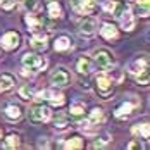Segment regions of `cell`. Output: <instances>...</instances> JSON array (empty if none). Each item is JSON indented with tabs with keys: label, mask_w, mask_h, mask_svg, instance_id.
<instances>
[{
	"label": "cell",
	"mask_w": 150,
	"mask_h": 150,
	"mask_svg": "<svg viewBox=\"0 0 150 150\" xmlns=\"http://www.w3.org/2000/svg\"><path fill=\"white\" fill-rule=\"evenodd\" d=\"M23 64H24V67L31 71V73H38V71H43L47 67V59L45 57H40V55H36V54H24V57H23Z\"/></svg>",
	"instance_id": "cell-1"
},
{
	"label": "cell",
	"mask_w": 150,
	"mask_h": 150,
	"mask_svg": "<svg viewBox=\"0 0 150 150\" xmlns=\"http://www.w3.org/2000/svg\"><path fill=\"white\" fill-rule=\"evenodd\" d=\"M33 100H48L50 104H54V105H62L64 104V95L57 88H52V90H43L40 93H36L33 97Z\"/></svg>",
	"instance_id": "cell-2"
},
{
	"label": "cell",
	"mask_w": 150,
	"mask_h": 150,
	"mask_svg": "<svg viewBox=\"0 0 150 150\" xmlns=\"http://www.w3.org/2000/svg\"><path fill=\"white\" fill-rule=\"evenodd\" d=\"M69 81H71V76H69V73H67L64 67H57V69L52 71V74H50V83H52L55 88H64V86H67Z\"/></svg>",
	"instance_id": "cell-3"
},
{
	"label": "cell",
	"mask_w": 150,
	"mask_h": 150,
	"mask_svg": "<svg viewBox=\"0 0 150 150\" xmlns=\"http://www.w3.org/2000/svg\"><path fill=\"white\" fill-rule=\"evenodd\" d=\"M28 116H30V119L33 122H47V121L50 119L52 112H50V109L45 107V105H35V107L30 109Z\"/></svg>",
	"instance_id": "cell-4"
},
{
	"label": "cell",
	"mask_w": 150,
	"mask_h": 150,
	"mask_svg": "<svg viewBox=\"0 0 150 150\" xmlns=\"http://www.w3.org/2000/svg\"><path fill=\"white\" fill-rule=\"evenodd\" d=\"M21 43V35L17 33V31H7L4 36H2V40H0V45L4 50H16L17 47Z\"/></svg>",
	"instance_id": "cell-5"
},
{
	"label": "cell",
	"mask_w": 150,
	"mask_h": 150,
	"mask_svg": "<svg viewBox=\"0 0 150 150\" xmlns=\"http://www.w3.org/2000/svg\"><path fill=\"white\" fill-rule=\"evenodd\" d=\"M69 4L78 14H83V16L91 14L95 11V7H97V4L93 0H69Z\"/></svg>",
	"instance_id": "cell-6"
},
{
	"label": "cell",
	"mask_w": 150,
	"mask_h": 150,
	"mask_svg": "<svg viewBox=\"0 0 150 150\" xmlns=\"http://www.w3.org/2000/svg\"><path fill=\"white\" fill-rule=\"evenodd\" d=\"M145 69H149V57H147V54L136 55L135 59L128 64V71L135 76L138 73H142V71H145Z\"/></svg>",
	"instance_id": "cell-7"
},
{
	"label": "cell",
	"mask_w": 150,
	"mask_h": 150,
	"mask_svg": "<svg viewBox=\"0 0 150 150\" xmlns=\"http://www.w3.org/2000/svg\"><path fill=\"white\" fill-rule=\"evenodd\" d=\"M95 62H97L98 67H102V69H109V67L114 64V55H112L107 48H100V50L95 52Z\"/></svg>",
	"instance_id": "cell-8"
},
{
	"label": "cell",
	"mask_w": 150,
	"mask_h": 150,
	"mask_svg": "<svg viewBox=\"0 0 150 150\" xmlns=\"http://www.w3.org/2000/svg\"><path fill=\"white\" fill-rule=\"evenodd\" d=\"M95 31H97V21L93 17H85L79 24V33L85 36H91L95 35Z\"/></svg>",
	"instance_id": "cell-9"
},
{
	"label": "cell",
	"mask_w": 150,
	"mask_h": 150,
	"mask_svg": "<svg viewBox=\"0 0 150 150\" xmlns=\"http://www.w3.org/2000/svg\"><path fill=\"white\" fill-rule=\"evenodd\" d=\"M30 43L35 50H45L47 48V36L43 33H35V35L31 36Z\"/></svg>",
	"instance_id": "cell-10"
},
{
	"label": "cell",
	"mask_w": 150,
	"mask_h": 150,
	"mask_svg": "<svg viewBox=\"0 0 150 150\" xmlns=\"http://www.w3.org/2000/svg\"><path fill=\"white\" fill-rule=\"evenodd\" d=\"M97 86H98V90L102 91V93H109V91L112 90V81H110V78L105 74H100L97 76Z\"/></svg>",
	"instance_id": "cell-11"
},
{
	"label": "cell",
	"mask_w": 150,
	"mask_h": 150,
	"mask_svg": "<svg viewBox=\"0 0 150 150\" xmlns=\"http://www.w3.org/2000/svg\"><path fill=\"white\" fill-rule=\"evenodd\" d=\"M76 69H78V73L79 74H88L91 71V59L90 57H79L78 62H76Z\"/></svg>",
	"instance_id": "cell-12"
},
{
	"label": "cell",
	"mask_w": 150,
	"mask_h": 150,
	"mask_svg": "<svg viewBox=\"0 0 150 150\" xmlns=\"http://www.w3.org/2000/svg\"><path fill=\"white\" fill-rule=\"evenodd\" d=\"M88 124L90 126H98V122H102L104 121V110L102 109H98V107H95V109H91V112L88 114Z\"/></svg>",
	"instance_id": "cell-13"
},
{
	"label": "cell",
	"mask_w": 150,
	"mask_h": 150,
	"mask_svg": "<svg viewBox=\"0 0 150 150\" xmlns=\"http://www.w3.org/2000/svg\"><path fill=\"white\" fill-rule=\"evenodd\" d=\"M4 114H5V117L9 121H17L21 117V107L16 104H9L5 107V110H4Z\"/></svg>",
	"instance_id": "cell-14"
},
{
	"label": "cell",
	"mask_w": 150,
	"mask_h": 150,
	"mask_svg": "<svg viewBox=\"0 0 150 150\" xmlns=\"http://www.w3.org/2000/svg\"><path fill=\"white\" fill-rule=\"evenodd\" d=\"M100 35L104 36L105 40H114V38L117 36V30H116V26H114V24H109V23H105V24H102Z\"/></svg>",
	"instance_id": "cell-15"
},
{
	"label": "cell",
	"mask_w": 150,
	"mask_h": 150,
	"mask_svg": "<svg viewBox=\"0 0 150 150\" xmlns=\"http://www.w3.org/2000/svg\"><path fill=\"white\" fill-rule=\"evenodd\" d=\"M133 109H135V104H131V102H124L121 107L116 109V117H119V119L128 117V116L133 112Z\"/></svg>",
	"instance_id": "cell-16"
},
{
	"label": "cell",
	"mask_w": 150,
	"mask_h": 150,
	"mask_svg": "<svg viewBox=\"0 0 150 150\" xmlns=\"http://www.w3.org/2000/svg\"><path fill=\"white\" fill-rule=\"evenodd\" d=\"M14 78L11 74H2L0 76V90L4 91V90H11L12 86H14Z\"/></svg>",
	"instance_id": "cell-17"
},
{
	"label": "cell",
	"mask_w": 150,
	"mask_h": 150,
	"mask_svg": "<svg viewBox=\"0 0 150 150\" xmlns=\"http://www.w3.org/2000/svg\"><path fill=\"white\" fill-rule=\"evenodd\" d=\"M54 47H55V50H59V52H62V50H67V48L71 47V40H69L67 36H59V38L55 40Z\"/></svg>",
	"instance_id": "cell-18"
},
{
	"label": "cell",
	"mask_w": 150,
	"mask_h": 150,
	"mask_svg": "<svg viewBox=\"0 0 150 150\" xmlns=\"http://www.w3.org/2000/svg\"><path fill=\"white\" fill-rule=\"evenodd\" d=\"M64 147H66V149H83V140H81L79 136H73V138H69V140L66 142Z\"/></svg>",
	"instance_id": "cell-19"
},
{
	"label": "cell",
	"mask_w": 150,
	"mask_h": 150,
	"mask_svg": "<svg viewBox=\"0 0 150 150\" xmlns=\"http://www.w3.org/2000/svg\"><path fill=\"white\" fill-rule=\"evenodd\" d=\"M19 95H21L24 100H33V97H35V91H33V88H31L30 85H24V86H21Z\"/></svg>",
	"instance_id": "cell-20"
},
{
	"label": "cell",
	"mask_w": 150,
	"mask_h": 150,
	"mask_svg": "<svg viewBox=\"0 0 150 150\" xmlns=\"http://www.w3.org/2000/svg\"><path fill=\"white\" fill-rule=\"evenodd\" d=\"M62 11H60V5L57 2H50L48 4V16L50 17H60Z\"/></svg>",
	"instance_id": "cell-21"
},
{
	"label": "cell",
	"mask_w": 150,
	"mask_h": 150,
	"mask_svg": "<svg viewBox=\"0 0 150 150\" xmlns=\"http://www.w3.org/2000/svg\"><path fill=\"white\" fill-rule=\"evenodd\" d=\"M135 135H142L143 138H149V124H136L133 128Z\"/></svg>",
	"instance_id": "cell-22"
},
{
	"label": "cell",
	"mask_w": 150,
	"mask_h": 150,
	"mask_svg": "<svg viewBox=\"0 0 150 150\" xmlns=\"http://www.w3.org/2000/svg\"><path fill=\"white\" fill-rule=\"evenodd\" d=\"M26 24L30 26V30L31 31H36L38 28H40V19H36L35 16H26Z\"/></svg>",
	"instance_id": "cell-23"
},
{
	"label": "cell",
	"mask_w": 150,
	"mask_h": 150,
	"mask_svg": "<svg viewBox=\"0 0 150 150\" xmlns=\"http://www.w3.org/2000/svg\"><path fill=\"white\" fill-rule=\"evenodd\" d=\"M21 145V142H19V136L17 135H9L7 136V140H5V147H11V149H16V147H19Z\"/></svg>",
	"instance_id": "cell-24"
},
{
	"label": "cell",
	"mask_w": 150,
	"mask_h": 150,
	"mask_svg": "<svg viewBox=\"0 0 150 150\" xmlns=\"http://www.w3.org/2000/svg\"><path fill=\"white\" fill-rule=\"evenodd\" d=\"M136 81L140 83V85H149V81H150V74H149V69H145V71H142V73H138L136 74Z\"/></svg>",
	"instance_id": "cell-25"
},
{
	"label": "cell",
	"mask_w": 150,
	"mask_h": 150,
	"mask_svg": "<svg viewBox=\"0 0 150 150\" xmlns=\"http://www.w3.org/2000/svg\"><path fill=\"white\" fill-rule=\"evenodd\" d=\"M69 112H71V116L79 117V116H83V114H85V107H83L81 104H73V105H71V109H69Z\"/></svg>",
	"instance_id": "cell-26"
},
{
	"label": "cell",
	"mask_w": 150,
	"mask_h": 150,
	"mask_svg": "<svg viewBox=\"0 0 150 150\" xmlns=\"http://www.w3.org/2000/svg\"><path fill=\"white\" fill-rule=\"evenodd\" d=\"M110 142V136L109 135H102L100 138H97V142L93 143V149H98V147H104L105 143H109Z\"/></svg>",
	"instance_id": "cell-27"
},
{
	"label": "cell",
	"mask_w": 150,
	"mask_h": 150,
	"mask_svg": "<svg viewBox=\"0 0 150 150\" xmlns=\"http://www.w3.org/2000/svg\"><path fill=\"white\" fill-rule=\"evenodd\" d=\"M102 7H104L105 12H114L116 2H114V0H104V2H102Z\"/></svg>",
	"instance_id": "cell-28"
},
{
	"label": "cell",
	"mask_w": 150,
	"mask_h": 150,
	"mask_svg": "<svg viewBox=\"0 0 150 150\" xmlns=\"http://www.w3.org/2000/svg\"><path fill=\"white\" fill-rule=\"evenodd\" d=\"M67 121L66 119H57L55 122H54V128L57 129V131H64V129H67Z\"/></svg>",
	"instance_id": "cell-29"
},
{
	"label": "cell",
	"mask_w": 150,
	"mask_h": 150,
	"mask_svg": "<svg viewBox=\"0 0 150 150\" xmlns=\"http://www.w3.org/2000/svg\"><path fill=\"white\" fill-rule=\"evenodd\" d=\"M23 5H24V9L33 11V9L38 5V0H23Z\"/></svg>",
	"instance_id": "cell-30"
},
{
	"label": "cell",
	"mask_w": 150,
	"mask_h": 150,
	"mask_svg": "<svg viewBox=\"0 0 150 150\" xmlns=\"http://www.w3.org/2000/svg\"><path fill=\"white\" fill-rule=\"evenodd\" d=\"M128 149H140V143H136V142H131V143L128 145Z\"/></svg>",
	"instance_id": "cell-31"
},
{
	"label": "cell",
	"mask_w": 150,
	"mask_h": 150,
	"mask_svg": "<svg viewBox=\"0 0 150 150\" xmlns=\"http://www.w3.org/2000/svg\"><path fill=\"white\" fill-rule=\"evenodd\" d=\"M12 5H14V0H7V4H5L4 7H5V9H11Z\"/></svg>",
	"instance_id": "cell-32"
},
{
	"label": "cell",
	"mask_w": 150,
	"mask_h": 150,
	"mask_svg": "<svg viewBox=\"0 0 150 150\" xmlns=\"http://www.w3.org/2000/svg\"><path fill=\"white\" fill-rule=\"evenodd\" d=\"M0 138H2V129H0Z\"/></svg>",
	"instance_id": "cell-33"
},
{
	"label": "cell",
	"mask_w": 150,
	"mask_h": 150,
	"mask_svg": "<svg viewBox=\"0 0 150 150\" xmlns=\"http://www.w3.org/2000/svg\"><path fill=\"white\" fill-rule=\"evenodd\" d=\"M126 2H131V0H126Z\"/></svg>",
	"instance_id": "cell-34"
},
{
	"label": "cell",
	"mask_w": 150,
	"mask_h": 150,
	"mask_svg": "<svg viewBox=\"0 0 150 150\" xmlns=\"http://www.w3.org/2000/svg\"><path fill=\"white\" fill-rule=\"evenodd\" d=\"M2 2H4V0H0V4H2Z\"/></svg>",
	"instance_id": "cell-35"
}]
</instances>
